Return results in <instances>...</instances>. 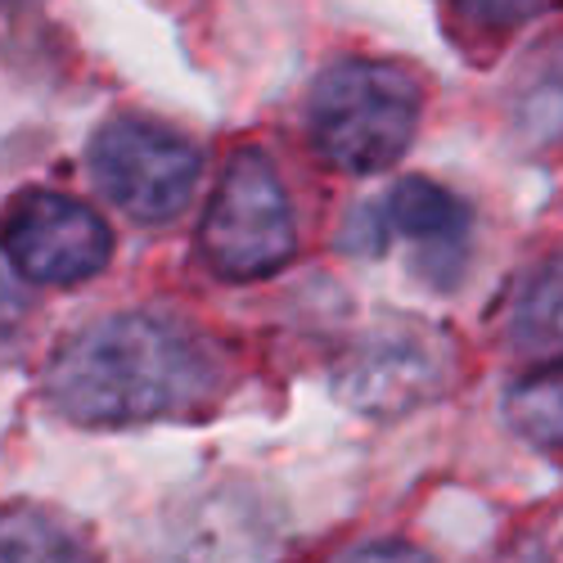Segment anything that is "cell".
Segmentation results:
<instances>
[{"label": "cell", "instance_id": "cell-6", "mask_svg": "<svg viewBox=\"0 0 563 563\" xmlns=\"http://www.w3.org/2000/svg\"><path fill=\"white\" fill-rule=\"evenodd\" d=\"M0 253L32 285L68 289L109 266L113 230L73 195L23 190L0 212Z\"/></svg>", "mask_w": 563, "mask_h": 563}, {"label": "cell", "instance_id": "cell-4", "mask_svg": "<svg viewBox=\"0 0 563 563\" xmlns=\"http://www.w3.org/2000/svg\"><path fill=\"white\" fill-rule=\"evenodd\" d=\"M90 172L109 203L126 217L158 225L190 208L203 158L185 135L150 118H113L90 145Z\"/></svg>", "mask_w": 563, "mask_h": 563}, {"label": "cell", "instance_id": "cell-12", "mask_svg": "<svg viewBox=\"0 0 563 563\" xmlns=\"http://www.w3.org/2000/svg\"><path fill=\"white\" fill-rule=\"evenodd\" d=\"M541 5H545V0H451V10H455L464 23L483 27V32H509V27H519V23H528Z\"/></svg>", "mask_w": 563, "mask_h": 563}, {"label": "cell", "instance_id": "cell-7", "mask_svg": "<svg viewBox=\"0 0 563 563\" xmlns=\"http://www.w3.org/2000/svg\"><path fill=\"white\" fill-rule=\"evenodd\" d=\"M384 230H397L401 240L419 244L429 275L451 279L460 271L464 244H468V208L446 185H438L429 176H406L384 199Z\"/></svg>", "mask_w": 563, "mask_h": 563}, {"label": "cell", "instance_id": "cell-10", "mask_svg": "<svg viewBox=\"0 0 563 563\" xmlns=\"http://www.w3.org/2000/svg\"><path fill=\"white\" fill-rule=\"evenodd\" d=\"M0 563H100L90 541L45 505L0 509Z\"/></svg>", "mask_w": 563, "mask_h": 563}, {"label": "cell", "instance_id": "cell-2", "mask_svg": "<svg viewBox=\"0 0 563 563\" xmlns=\"http://www.w3.org/2000/svg\"><path fill=\"white\" fill-rule=\"evenodd\" d=\"M424 118V86L388 59H343L307 90L302 131L311 154L343 176H374L401 163Z\"/></svg>", "mask_w": 563, "mask_h": 563}, {"label": "cell", "instance_id": "cell-5", "mask_svg": "<svg viewBox=\"0 0 563 563\" xmlns=\"http://www.w3.org/2000/svg\"><path fill=\"white\" fill-rule=\"evenodd\" d=\"M455 379V347L446 334L415 320H388L369 330L339 365L334 388L361 415H406L446 393Z\"/></svg>", "mask_w": 563, "mask_h": 563}, {"label": "cell", "instance_id": "cell-14", "mask_svg": "<svg viewBox=\"0 0 563 563\" xmlns=\"http://www.w3.org/2000/svg\"><path fill=\"white\" fill-rule=\"evenodd\" d=\"M339 563H438V559L424 554L419 545H406V541H374V545L352 550V554L339 559Z\"/></svg>", "mask_w": 563, "mask_h": 563}, {"label": "cell", "instance_id": "cell-13", "mask_svg": "<svg viewBox=\"0 0 563 563\" xmlns=\"http://www.w3.org/2000/svg\"><path fill=\"white\" fill-rule=\"evenodd\" d=\"M27 347V298L0 275V365Z\"/></svg>", "mask_w": 563, "mask_h": 563}, {"label": "cell", "instance_id": "cell-1", "mask_svg": "<svg viewBox=\"0 0 563 563\" xmlns=\"http://www.w3.org/2000/svg\"><path fill=\"white\" fill-rule=\"evenodd\" d=\"M212 388V356L185 324L126 311L77 330L45 365L51 406L86 429L180 415Z\"/></svg>", "mask_w": 563, "mask_h": 563}, {"label": "cell", "instance_id": "cell-11", "mask_svg": "<svg viewBox=\"0 0 563 563\" xmlns=\"http://www.w3.org/2000/svg\"><path fill=\"white\" fill-rule=\"evenodd\" d=\"M505 424L523 442L563 455V361H550L519 379L505 397Z\"/></svg>", "mask_w": 563, "mask_h": 563}, {"label": "cell", "instance_id": "cell-3", "mask_svg": "<svg viewBox=\"0 0 563 563\" xmlns=\"http://www.w3.org/2000/svg\"><path fill=\"white\" fill-rule=\"evenodd\" d=\"M199 253L212 275L249 285L289 266L298 253L294 203L262 150H234L199 225Z\"/></svg>", "mask_w": 563, "mask_h": 563}, {"label": "cell", "instance_id": "cell-9", "mask_svg": "<svg viewBox=\"0 0 563 563\" xmlns=\"http://www.w3.org/2000/svg\"><path fill=\"white\" fill-rule=\"evenodd\" d=\"M509 126L528 150L563 145V41H550L523 64L509 90Z\"/></svg>", "mask_w": 563, "mask_h": 563}, {"label": "cell", "instance_id": "cell-15", "mask_svg": "<svg viewBox=\"0 0 563 563\" xmlns=\"http://www.w3.org/2000/svg\"><path fill=\"white\" fill-rule=\"evenodd\" d=\"M0 5H19V0H0Z\"/></svg>", "mask_w": 563, "mask_h": 563}, {"label": "cell", "instance_id": "cell-8", "mask_svg": "<svg viewBox=\"0 0 563 563\" xmlns=\"http://www.w3.org/2000/svg\"><path fill=\"white\" fill-rule=\"evenodd\" d=\"M505 339L528 356L563 361V249L541 257L509 294Z\"/></svg>", "mask_w": 563, "mask_h": 563}]
</instances>
